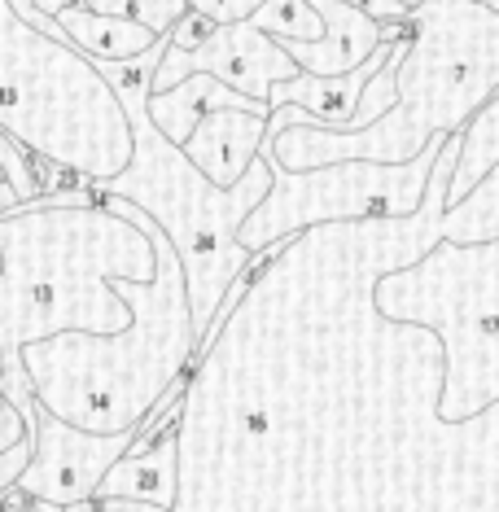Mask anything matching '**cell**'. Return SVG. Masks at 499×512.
<instances>
[{"label": "cell", "instance_id": "29", "mask_svg": "<svg viewBox=\"0 0 499 512\" xmlns=\"http://www.w3.org/2000/svg\"><path fill=\"white\" fill-rule=\"evenodd\" d=\"M0 184H9V180H5V171H0Z\"/></svg>", "mask_w": 499, "mask_h": 512}, {"label": "cell", "instance_id": "25", "mask_svg": "<svg viewBox=\"0 0 499 512\" xmlns=\"http://www.w3.org/2000/svg\"><path fill=\"white\" fill-rule=\"evenodd\" d=\"M14 206H22V197H18V189L14 184H0V215H9Z\"/></svg>", "mask_w": 499, "mask_h": 512}, {"label": "cell", "instance_id": "5", "mask_svg": "<svg viewBox=\"0 0 499 512\" xmlns=\"http://www.w3.org/2000/svg\"><path fill=\"white\" fill-rule=\"evenodd\" d=\"M123 101L136 127V162L119 180L92 184V197H123V202L141 206L167 232L184 263V276H189L197 337H206L224 298L232 294V285L259 259V254L241 250L237 232L263 206V197L272 193V162L259 158L237 189H219L193 167L180 145H171L154 127L149 92H132Z\"/></svg>", "mask_w": 499, "mask_h": 512}, {"label": "cell", "instance_id": "30", "mask_svg": "<svg viewBox=\"0 0 499 512\" xmlns=\"http://www.w3.org/2000/svg\"><path fill=\"white\" fill-rule=\"evenodd\" d=\"M0 377H5V364H0Z\"/></svg>", "mask_w": 499, "mask_h": 512}, {"label": "cell", "instance_id": "3", "mask_svg": "<svg viewBox=\"0 0 499 512\" xmlns=\"http://www.w3.org/2000/svg\"><path fill=\"white\" fill-rule=\"evenodd\" d=\"M412 49L399 62V106L368 132L324 123L285 127L276 158L289 171L333 162H412L438 136H460L473 114L499 97V14L478 0H425L408 14Z\"/></svg>", "mask_w": 499, "mask_h": 512}, {"label": "cell", "instance_id": "2", "mask_svg": "<svg viewBox=\"0 0 499 512\" xmlns=\"http://www.w3.org/2000/svg\"><path fill=\"white\" fill-rule=\"evenodd\" d=\"M154 276L158 250L132 219L106 206H14L0 215V359L57 333H127L136 311L114 281Z\"/></svg>", "mask_w": 499, "mask_h": 512}, {"label": "cell", "instance_id": "18", "mask_svg": "<svg viewBox=\"0 0 499 512\" xmlns=\"http://www.w3.org/2000/svg\"><path fill=\"white\" fill-rule=\"evenodd\" d=\"M250 22L276 40H324V18L311 0H268Z\"/></svg>", "mask_w": 499, "mask_h": 512}, {"label": "cell", "instance_id": "21", "mask_svg": "<svg viewBox=\"0 0 499 512\" xmlns=\"http://www.w3.org/2000/svg\"><path fill=\"white\" fill-rule=\"evenodd\" d=\"M215 31H219V22H211L206 14H197V9H193V14L184 18V22H176V31H171V49H180V53H197L206 40L215 36Z\"/></svg>", "mask_w": 499, "mask_h": 512}, {"label": "cell", "instance_id": "20", "mask_svg": "<svg viewBox=\"0 0 499 512\" xmlns=\"http://www.w3.org/2000/svg\"><path fill=\"white\" fill-rule=\"evenodd\" d=\"M268 0H189V9L206 14L219 27H232V22H250Z\"/></svg>", "mask_w": 499, "mask_h": 512}, {"label": "cell", "instance_id": "27", "mask_svg": "<svg viewBox=\"0 0 499 512\" xmlns=\"http://www.w3.org/2000/svg\"><path fill=\"white\" fill-rule=\"evenodd\" d=\"M394 5H399V9H408V14H416V9H421L425 0H394Z\"/></svg>", "mask_w": 499, "mask_h": 512}, {"label": "cell", "instance_id": "4", "mask_svg": "<svg viewBox=\"0 0 499 512\" xmlns=\"http://www.w3.org/2000/svg\"><path fill=\"white\" fill-rule=\"evenodd\" d=\"M0 132L84 184L119 180L136 162L127 101L97 62L31 27L9 0H0Z\"/></svg>", "mask_w": 499, "mask_h": 512}, {"label": "cell", "instance_id": "19", "mask_svg": "<svg viewBox=\"0 0 499 512\" xmlns=\"http://www.w3.org/2000/svg\"><path fill=\"white\" fill-rule=\"evenodd\" d=\"M84 9L106 18H123V22H141L154 36H171L176 22L193 14L189 0H84Z\"/></svg>", "mask_w": 499, "mask_h": 512}, {"label": "cell", "instance_id": "13", "mask_svg": "<svg viewBox=\"0 0 499 512\" xmlns=\"http://www.w3.org/2000/svg\"><path fill=\"white\" fill-rule=\"evenodd\" d=\"M399 44L403 40H394V44H381V49L368 57L359 71L351 75H338V79H320V75H298V79H289V84H281L272 92V114L276 110H285V106H298V110H307V119L311 123H324V127H338V132H346V127L355 123V114H359V101H364V88L373 84V79L386 71V62L394 53H399Z\"/></svg>", "mask_w": 499, "mask_h": 512}, {"label": "cell", "instance_id": "22", "mask_svg": "<svg viewBox=\"0 0 499 512\" xmlns=\"http://www.w3.org/2000/svg\"><path fill=\"white\" fill-rule=\"evenodd\" d=\"M346 5L364 9V14L377 18V22H408V9H399L394 0H346Z\"/></svg>", "mask_w": 499, "mask_h": 512}, {"label": "cell", "instance_id": "15", "mask_svg": "<svg viewBox=\"0 0 499 512\" xmlns=\"http://www.w3.org/2000/svg\"><path fill=\"white\" fill-rule=\"evenodd\" d=\"M57 22H62V36L71 40L79 53H88L92 62H123V57H141L162 40L149 27H141V22L92 14V9H84V5L57 14Z\"/></svg>", "mask_w": 499, "mask_h": 512}, {"label": "cell", "instance_id": "24", "mask_svg": "<svg viewBox=\"0 0 499 512\" xmlns=\"http://www.w3.org/2000/svg\"><path fill=\"white\" fill-rule=\"evenodd\" d=\"M84 0H36V9L40 14H49V18H57V14H66V9H79Z\"/></svg>", "mask_w": 499, "mask_h": 512}, {"label": "cell", "instance_id": "10", "mask_svg": "<svg viewBox=\"0 0 499 512\" xmlns=\"http://www.w3.org/2000/svg\"><path fill=\"white\" fill-rule=\"evenodd\" d=\"M311 5H316L320 18H324V40H316V44L281 40L285 53L294 57L307 75H320V79L351 75L381 49V44H394L386 22L368 18L364 9L346 5V0H311Z\"/></svg>", "mask_w": 499, "mask_h": 512}, {"label": "cell", "instance_id": "17", "mask_svg": "<svg viewBox=\"0 0 499 512\" xmlns=\"http://www.w3.org/2000/svg\"><path fill=\"white\" fill-rule=\"evenodd\" d=\"M443 241H451V246H491V241H499V167L464 202L443 211Z\"/></svg>", "mask_w": 499, "mask_h": 512}, {"label": "cell", "instance_id": "11", "mask_svg": "<svg viewBox=\"0 0 499 512\" xmlns=\"http://www.w3.org/2000/svg\"><path fill=\"white\" fill-rule=\"evenodd\" d=\"M268 145V114L250 110H215L197 123L184 154L219 189H237L250 176V167L263 158Z\"/></svg>", "mask_w": 499, "mask_h": 512}, {"label": "cell", "instance_id": "23", "mask_svg": "<svg viewBox=\"0 0 499 512\" xmlns=\"http://www.w3.org/2000/svg\"><path fill=\"white\" fill-rule=\"evenodd\" d=\"M66 512H162V508H141V504H79Z\"/></svg>", "mask_w": 499, "mask_h": 512}, {"label": "cell", "instance_id": "1", "mask_svg": "<svg viewBox=\"0 0 499 512\" xmlns=\"http://www.w3.org/2000/svg\"><path fill=\"white\" fill-rule=\"evenodd\" d=\"M97 206L145 228L158 250V276L149 285L114 281V289L132 302L136 324L114 337L57 333L31 342L22 346V368L44 412L92 434H127L141 429L171 386L184 381V368L202 337L193 324L189 276L167 232L123 197H97Z\"/></svg>", "mask_w": 499, "mask_h": 512}, {"label": "cell", "instance_id": "9", "mask_svg": "<svg viewBox=\"0 0 499 512\" xmlns=\"http://www.w3.org/2000/svg\"><path fill=\"white\" fill-rule=\"evenodd\" d=\"M189 75H215L219 84L237 88L241 97L268 106L272 92L303 75V66L285 53L281 40L259 31L254 22H232V27H219L197 53L167 49V57L158 66V79H154V92H171Z\"/></svg>", "mask_w": 499, "mask_h": 512}, {"label": "cell", "instance_id": "6", "mask_svg": "<svg viewBox=\"0 0 499 512\" xmlns=\"http://www.w3.org/2000/svg\"><path fill=\"white\" fill-rule=\"evenodd\" d=\"M373 311L390 324L443 333L438 421L464 425L499 399V241H438L416 263L377 276Z\"/></svg>", "mask_w": 499, "mask_h": 512}, {"label": "cell", "instance_id": "7", "mask_svg": "<svg viewBox=\"0 0 499 512\" xmlns=\"http://www.w3.org/2000/svg\"><path fill=\"white\" fill-rule=\"evenodd\" d=\"M451 136H438L421 158L412 162H333L316 171H289L272 145L263 158L272 162V193L241 224V250L263 254L281 241H298L303 228L324 224H368V219H412L421 215L434 167L443 158Z\"/></svg>", "mask_w": 499, "mask_h": 512}, {"label": "cell", "instance_id": "28", "mask_svg": "<svg viewBox=\"0 0 499 512\" xmlns=\"http://www.w3.org/2000/svg\"><path fill=\"white\" fill-rule=\"evenodd\" d=\"M478 5H486V9H495V14H499V0H478Z\"/></svg>", "mask_w": 499, "mask_h": 512}, {"label": "cell", "instance_id": "12", "mask_svg": "<svg viewBox=\"0 0 499 512\" xmlns=\"http://www.w3.org/2000/svg\"><path fill=\"white\" fill-rule=\"evenodd\" d=\"M180 425L167 429L149 451H132L110 469L92 504H141V508H180Z\"/></svg>", "mask_w": 499, "mask_h": 512}, {"label": "cell", "instance_id": "16", "mask_svg": "<svg viewBox=\"0 0 499 512\" xmlns=\"http://www.w3.org/2000/svg\"><path fill=\"white\" fill-rule=\"evenodd\" d=\"M495 167H499V97L473 114V123L460 132V162H456V176H451L447 206L464 202Z\"/></svg>", "mask_w": 499, "mask_h": 512}, {"label": "cell", "instance_id": "14", "mask_svg": "<svg viewBox=\"0 0 499 512\" xmlns=\"http://www.w3.org/2000/svg\"><path fill=\"white\" fill-rule=\"evenodd\" d=\"M215 110H250V114H268L272 119V110L263 106V101L241 97L237 88L219 84L215 75H189L171 92H154V97H149V119H154L158 132L167 136L171 145H180V149L189 145L197 123H202L206 114H215Z\"/></svg>", "mask_w": 499, "mask_h": 512}, {"label": "cell", "instance_id": "26", "mask_svg": "<svg viewBox=\"0 0 499 512\" xmlns=\"http://www.w3.org/2000/svg\"><path fill=\"white\" fill-rule=\"evenodd\" d=\"M9 5H14L22 18H31V14H36V0H9Z\"/></svg>", "mask_w": 499, "mask_h": 512}, {"label": "cell", "instance_id": "8", "mask_svg": "<svg viewBox=\"0 0 499 512\" xmlns=\"http://www.w3.org/2000/svg\"><path fill=\"white\" fill-rule=\"evenodd\" d=\"M141 429L127 434H92L79 429L62 416L44 412L36 416V460L22 473V482L9 495H0L5 504H36L44 512H66L79 504H92L101 491V482L123 456H132Z\"/></svg>", "mask_w": 499, "mask_h": 512}]
</instances>
